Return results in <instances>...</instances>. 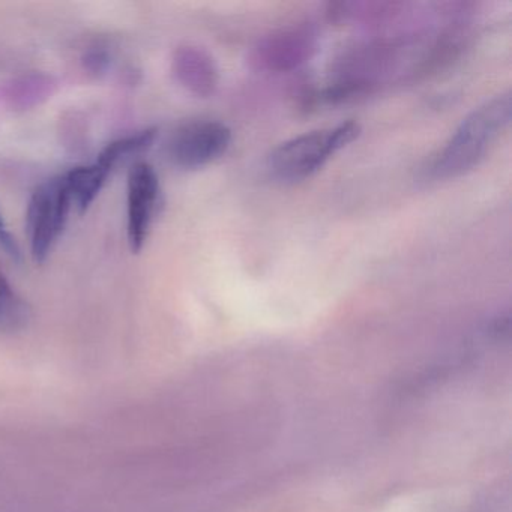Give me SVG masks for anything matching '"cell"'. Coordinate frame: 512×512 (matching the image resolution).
I'll use <instances>...</instances> for the list:
<instances>
[{"label": "cell", "mask_w": 512, "mask_h": 512, "mask_svg": "<svg viewBox=\"0 0 512 512\" xmlns=\"http://www.w3.org/2000/svg\"><path fill=\"white\" fill-rule=\"evenodd\" d=\"M511 119V95H497L473 110L434 158L431 176L451 179L475 169Z\"/></svg>", "instance_id": "obj_1"}, {"label": "cell", "mask_w": 512, "mask_h": 512, "mask_svg": "<svg viewBox=\"0 0 512 512\" xmlns=\"http://www.w3.org/2000/svg\"><path fill=\"white\" fill-rule=\"evenodd\" d=\"M359 136L361 125L347 121L293 137L269 154L268 172L275 181L283 184L305 181Z\"/></svg>", "instance_id": "obj_2"}, {"label": "cell", "mask_w": 512, "mask_h": 512, "mask_svg": "<svg viewBox=\"0 0 512 512\" xmlns=\"http://www.w3.org/2000/svg\"><path fill=\"white\" fill-rule=\"evenodd\" d=\"M71 209L73 202L64 175L47 179L32 193L26 211V232L31 256L37 265L46 262L52 253L64 233Z\"/></svg>", "instance_id": "obj_3"}, {"label": "cell", "mask_w": 512, "mask_h": 512, "mask_svg": "<svg viewBox=\"0 0 512 512\" xmlns=\"http://www.w3.org/2000/svg\"><path fill=\"white\" fill-rule=\"evenodd\" d=\"M232 143V131L226 124L200 119L181 125L167 142V158L182 170H199L220 160Z\"/></svg>", "instance_id": "obj_4"}, {"label": "cell", "mask_w": 512, "mask_h": 512, "mask_svg": "<svg viewBox=\"0 0 512 512\" xmlns=\"http://www.w3.org/2000/svg\"><path fill=\"white\" fill-rule=\"evenodd\" d=\"M160 200L157 172L146 161H137L131 166L127 178V238L134 254H139L148 241Z\"/></svg>", "instance_id": "obj_5"}, {"label": "cell", "mask_w": 512, "mask_h": 512, "mask_svg": "<svg viewBox=\"0 0 512 512\" xmlns=\"http://www.w3.org/2000/svg\"><path fill=\"white\" fill-rule=\"evenodd\" d=\"M316 43V34L310 26L283 29L259 41L251 62L260 70L283 73L307 62L316 50Z\"/></svg>", "instance_id": "obj_6"}, {"label": "cell", "mask_w": 512, "mask_h": 512, "mask_svg": "<svg viewBox=\"0 0 512 512\" xmlns=\"http://www.w3.org/2000/svg\"><path fill=\"white\" fill-rule=\"evenodd\" d=\"M172 71L182 88L199 98H209L217 91L220 70L206 50L181 46L173 53Z\"/></svg>", "instance_id": "obj_7"}, {"label": "cell", "mask_w": 512, "mask_h": 512, "mask_svg": "<svg viewBox=\"0 0 512 512\" xmlns=\"http://www.w3.org/2000/svg\"><path fill=\"white\" fill-rule=\"evenodd\" d=\"M109 176V170L97 163L76 167L64 173L65 185L70 193L73 208H76L80 214L88 211L89 206L95 202L98 194L103 190Z\"/></svg>", "instance_id": "obj_8"}, {"label": "cell", "mask_w": 512, "mask_h": 512, "mask_svg": "<svg viewBox=\"0 0 512 512\" xmlns=\"http://www.w3.org/2000/svg\"><path fill=\"white\" fill-rule=\"evenodd\" d=\"M31 317V305L14 289L0 269V332L17 334L29 325Z\"/></svg>", "instance_id": "obj_9"}, {"label": "cell", "mask_w": 512, "mask_h": 512, "mask_svg": "<svg viewBox=\"0 0 512 512\" xmlns=\"http://www.w3.org/2000/svg\"><path fill=\"white\" fill-rule=\"evenodd\" d=\"M158 130L155 127L145 128L137 133L128 134V136L119 137V139L110 142L98 155L95 163L100 164L104 169L113 172L121 161L133 157V155L142 154L148 151L154 145L157 139Z\"/></svg>", "instance_id": "obj_10"}, {"label": "cell", "mask_w": 512, "mask_h": 512, "mask_svg": "<svg viewBox=\"0 0 512 512\" xmlns=\"http://www.w3.org/2000/svg\"><path fill=\"white\" fill-rule=\"evenodd\" d=\"M53 88H55V83H53L52 77L26 76L5 86L4 97L11 106L25 109V107L40 103V100L52 95Z\"/></svg>", "instance_id": "obj_11"}, {"label": "cell", "mask_w": 512, "mask_h": 512, "mask_svg": "<svg viewBox=\"0 0 512 512\" xmlns=\"http://www.w3.org/2000/svg\"><path fill=\"white\" fill-rule=\"evenodd\" d=\"M0 250H4V253L7 254L14 263L22 262V248H20L16 236L8 229L2 212H0Z\"/></svg>", "instance_id": "obj_12"}, {"label": "cell", "mask_w": 512, "mask_h": 512, "mask_svg": "<svg viewBox=\"0 0 512 512\" xmlns=\"http://www.w3.org/2000/svg\"><path fill=\"white\" fill-rule=\"evenodd\" d=\"M83 62H85V68L91 73L101 74L109 68L110 65V56L106 50L103 49H92L86 53L85 58H83Z\"/></svg>", "instance_id": "obj_13"}]
</instances>
